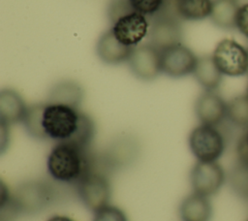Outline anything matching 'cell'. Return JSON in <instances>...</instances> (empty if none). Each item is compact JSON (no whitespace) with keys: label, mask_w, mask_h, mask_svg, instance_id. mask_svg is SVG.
<instances>
[{"label":"cell","mask_w":248,"mask_h":221,"mask_svg":"<svg viewBox=\"0 0 248 221\" xmlns=\"http://www.w3.org/2000/svg\"><path fill=\"white\" fill-rule=\"evenodd\" d=\"M22 123L30 137L56 143L89 147L95 135L92 118L79 108L48 101L29 106Z\"/></svg>","instance_id":"obj_1"},{"label":"cell","mask_w":248,"mask_h":221,"mask_svg":"<svg viewBox=\"0 0 248 221\" xmlns=\"http://www.w3.org/2000/svg\"><path fill=\"white\" fill-rule=\"evenodd\" d=\"M46 169L55 181L77 185L88 174L96 171V157L89 147L59 142L48 153Z\"/></svg>","instance_id":"obj_2"},{"label":"cell","mask_w":248,"mask_h":221,"mask_svg":"<svg viewBox=\"0 0 248 221\" xmlns=\"http://www.w3.org/2000/svg\"><path fill=\"white\" fill-rule=\"evenodd\" d=\"M188 144L198 161L215 162L224 153L226 141L217 126L200 124L190 132Z\"/></svg>","instance_id":"obj_3"},{"label":"cell","mask_w":248,"mask_h":221,"mask_svg":"<svg viewBox=\"0 0 248 221\" xmlns=\"http://www.w3.org/2000/svg\"><path fill=\"white\" fill-rule=\"evenodd\" d=\"M12 198L18 212L36 213L51 204L54 190L45 181L30 180L17 185Z\"/></svg>","instance_id":"obj_4"},{"label":"cell","mask_w":248,"mask_h":221,"mask_svg":"<svg viewBox=\"0 0 248 221\" xmlns=\"http://www.w3.org/2000/svg\"><path fill=\"white\" fill-rule=\"evenodd\" d=\"M212 58L223 76L241 77L248 74V48L232 39L220 41Z\"/></svg>","instance_id":"obj_5"},{"label":"cell","mask_w":248,"mask_h":221,"mask_svg":"<svg viewBox=\"0 0 248 221\" xmlns=\"http://www.w3.org/2000/svg\"><path fill=\"white\" fill-rule=\"evenodd\" d=\"M78 195L82 204L94 213L107 206L110 200V184L107 176L93 171L77 184Z\"/></svg>","instance_id":"obj_6"},{"label":"cell","mask_w":248,"mask_h":221,"mask_svg":"<svg viewBox=\"0 0 248 221\" xmlns=\"http://www.w3.org/2000/svg\"><path fill=\"white\" fill-rule=\"evenodd\" d=\"M182 37L183 31L180 19L175 15L162 11L153 17L148 32V44L161 51L180 44Z\"/></svg>","instance_id":"obj_7"},{"label":"cell","mask_w":248,"mask_h":221,"mask_svg":"<svg viewBox=\"0 0 248 221\" xmlns=\"http://www.w3.org/2000/svg\"><path fill=\"white\" fill-rule=\"evenodd\" d=\"M110 29L123 44L136 47L143 38L148 36L150 24L147 16L134 9L121 15L110 22Z\"/></svg>","instance_id":"obj_8"},{"label":"cell","mask_w":248,"mask_h":221,"mask_svg":"<svg viewBox=\"0 0 248 221\" xmlns=\"http://www.w3.org/2000/svg\"><path fill=\"white\" fill-rule=\"evenodd\" d=\"M225 179V172L216 161H198L190 172V183L194 193L205 197L216 194L223 186Z\"/></svg>","instance_id":"obj_9"},{"label":"cell","mask_w":248,"mask_h":221,"mask_svg":"<svg viewBox=\"0 0 248 221\" xmlns=\"http://www.w3.org/2000/svg\"><path fill=\"white\" fill-rule=\"evenodd\" d=\"M198 57L182 43L161 50L162 73L170 78L178 79L193 74Z\"/></svg>","instance_id":"obj_10"},{"label":"cell","mask_w":248,"mask_h":221,"mask_svg":"<svg viewBox=\"0 0 248 221\" xmlns=\"http://www.w3.org/2000/svg\"><path fill=\"white\" fill-rule=\"evenodd\" d=\"M127 63L132 74L143 81L153 80L162 73L161 51L150 44L134 47Z\"/></svg>","instance_id":"obj_11"},{"label":"cell","mask_w":248,"mask_h":221,"mask_svg":"<svg viewBox=\"0 0 248 221\" xmlns=\"http://www.w3.org/2000/svg\"><path fill=\"white\" fill-rule=\"evenodd\" d=\"M138 153V142L131 136H121L117 137L97 159L108 170L117 169L131 164Z\"/></svg>","instance_id":"obj_12"},{"label":"cell","mask_w":248,"mask_h":221,"mask_svg":"<svg viewBox=\"0 0 248 221\" xmlns=\"http://www.w3.org/2000/svg\"><path fill=\"white\" fill-rule=\"evenodd\" d=\"M194 110L201 124L218 126L227 118V102L213 90L202 92L196 99Z\"/></svg>","instance_id":"obj_13"},{"label":"cell","mask_w":248,"mask_h":221,"mask_svg":"<svg viewBox=\"0 0 248 221\" xmlns=\"http://www.w3.org/2000/svg\"><path fill=\"white\" fill-rule=\"evenodd\" d=\"M134 47L123 44L115 37L111 29L105 31L96 44V53L100 60L108 65L127 62Z\"/></svg>","instance_id":"obj_14"},{"label":"cell","mask_w":248,"mask_h":221,"mask_svg":"<svg viewBox=\"0 0 248 221\" xmlns=\"http://www.w3.org/2000/svg\"><path fill=\"white\" fill-rule=\"evenodd\" d=\"M27 108L16 90L5 88L0 91V122L7 125L22 122Z\"/></svg>","instance_id":"obj_15"},{"label":"cell","mask_w":248,"mask_h":221,"mask_svg":"<svg viewBox=\"0 0 248 221\" xmlns=\"http://www.w3.org/2000/svg\"><path fill=\"white\" fill-rule=\"evenodd\" d=\"M212 206L208 197L192 193L185 197L179 205L182 221H209Z\"/></svg>","instance_id":"obj_16"},{"label":"cell","mask_w":248,"mask_h":221,"mask_svg":"<svg viewBox=\"0 0 248 221\" xmlns=\"http://www.w3.org/2000/svg\"><path fill=\"white\" fill-rule=\"evenodd\" d=\"M173 14L183 20L197 21L210 16L213 0H169Z\"/></svg>","instance_id":"obj_17"},{"label":"cell","mask_w":248,"mask_h":221,"mask_svg":"<svg viewBox=\"0 0 248 221\" xmlns=\"http://www.w3.org/2000/svg\"><path fill=\"white\" fill-rule=\"evenodd\" d=\"M82 98L83 89L77 81L62 79L51 86L46 101L79 108Z\"/></svg>","instance_id":"obj_18"},{"label":"cell","mask_w":248,"mask_h":221,"mask_svg":"<svg viewBox=\"0 0 248 221\" xmlns=\"http://www.w3.org/2000/svg\"><path fill=\"white\" fill-rule=\"evenodd\" d=\"M194 78L204 90H215L222 81V73L215 65L212 55H202L198 57V61L193 72Z\"/></svg>","instance_id":"obj_19"},{"label":"cell","mask_w":248,"mask_h":221,"mask_svg":"<svg viewBox=\"0 0 248 221\" xmlns=\"http://www.w3.org/2000/svg\"><path fill=\"white\" fill-rule=\"evenodd\" d=\"M238 9L236 0H213L209 18L215 26L221 29H233Z\"/></svg>","instance_id":"obj_20"},{"label":"cell","mask_w":248,"mask_h":221,"mask_svg":"<svg viewBox=\"0 0 248 221\" xmlns=\"http://www.w3.org/2000/svg\"><path fill=\"white\" fill-rule=\"evenodd\" d=\"M227 118L237 127L248 128V98L245 94L227 102Z\"/></svg>","instance_id":"obj_21"},{"label":"cell","mask_w":248,"mask_h":221,"mask_svg":"<svg viewBox=\"0 0 248 221\" xmlns=\"http://www.w3.org/2000/svg\"><path fill=\"white\" fill-rule=\"evenodd\" d=\"M229 183L237 196L248 200V161L237 159L229 174Z\"/></svg>","instance_id":"obj_22"},{"label":"cell","mask_w":248,"mask_h":221,"mask_svg":"<svg viewBox=\"0 0 248 221\" xmlns=\"http://www.w3.org/2000/svg\"><path fill=\"white\" fill-rule=\"evenodd\" d=\"M132 8L145 16L154 17L163 9L166 0H129Z\"/></svg>","instance_id":"obj_23"},{"label":"cell","mask_w":248,"mask_h":221,"mask_svg":"<svg viewBox=\"0 0 248 221\" xmlns=\"http://www.w3.org/2000/svg\"><path fill=\"white\" fill-rule=\"evenodd\" d=\"M93 221H128L126 214L119 207L108 205L96 211Z\"/></svg>","instance_id":"obj_24"},{"label":"cell","mask_w":248,"mask_h":221,"mask_svg":"<svg viewBox=\"0 0 248 221\" xmlns=\"http://www.w3.org/2000/svg\"><path fill=\"white\" fill-rule=\"evenodd\" d=\"M235 28L248 39V3L239 6L236 15Z\"/></svg>","instance_id":"obj_25"},{"label":"cell","mask_w":248,"mask_h":221,"mask_svg":"<svg viewBox=\"0 0 248 221\" xmlns=\"http://www.w3.org/2000/svg\"><path fill=\"white\" fill-rule=\"evenodd\" d=\"M236 151L238 159L248 161V128L239 139L236 146Z\"/></svg>","instance_id":"obj_26"},{"label":"cell","mask_w":248,"mask_h":221,"mask_svg":"<svg viewBox=\"0 0 248 221\" xmlns=\"http://www.w3.org/2000/svg\"><path fill=\"white\" fill-rule=\"evenodd\" d=\"M9 125L0 122V149L1 152L5 150V147L9 142V132H8Z\"/></svg>","instance_id":"obj_27"},{"label":"cell","mask_w":248,"mask_h":221,"mask_svg":"<svg viewBox=\"0 0 248 221\" xmlns=\"http://www.w3.org/2000/svg\"><path fill=\"white\" fill-rule=\"evenodd\" d=\"M46 221H75L72 218L68 217V216H64V215H54L51 216L50 218H48Z\"/></svg>","instance_id":"obj_28"},{"label":"cell","mask_w":248,"mask_h":221,"mask_svg":"<svg viewBox=\"0 0 248 221\" xmlns=\"http://www.w3.org/2000/svg\"><path fill=\"white\" fill-rule=\"evenodd\" d=\"M245 95L247 96L248 98V83H247V86H246V90H245Z\"/></svg>","instance_id":"obj_29"},{"label":"cell","mask_w":248,"mask_h":221,"mask_svg":"<svg viewBox=\"0 0 248 221\" xmlns=\"http://www.w3.org/2000/svg\"><path fill=\"white\" fill-rule=\"evenodd\" d=\"M247 75H248V74H247Z\"/></svg>","instance_id":"obj_30"},{"label":"cell","mask_w":248,"mask_h":221,"mask_svg":"<svg viewBox=\"0 0 248 221\" xmlns=\"http://www.w3.org/2000/svg\"><path fill=\"white\" fill-rule=\"evenodd\" d=\"M247 221H248V220H247Z\"/></svg>","instance_id":"obj_31"}]
</instances>
